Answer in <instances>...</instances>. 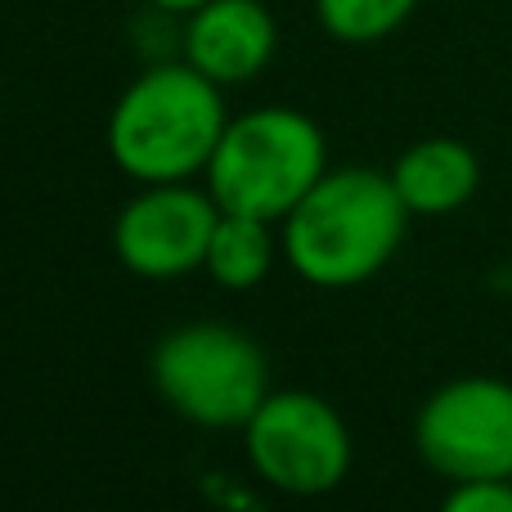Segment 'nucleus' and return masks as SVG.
Here are the masks:
<instances>
[{"label": "nucleus", "instance_id": "obj_1", "mask_svg": "<svg viewBox=\"0 0 512 512\" xmlns=\"http://www.w3.org/2000/svg\"><path fill=\"white\" fill-rule=\"evenodd\" d=\"M409 207L400 203L387 171L342 167L324 171L315 189L283 216V261L315 288H360L378 279L400 252Z\"/></svg>", "mask_w": 512, "mask_h": 512}, {"label": "nucleus", "instance_id": "obj_2", "mask_svg": "<svg viewBox=\"0 0 512 512\" xmlns=\"http://www.w3.org/2000/svg\"><path fill=\"white\" fill-rule=\"evenodd\" d=\"M230 113L221 86L194 63H158L140 72L108 117V153L140 185H180L207 176Z\"/></svg>", "mask_w": 512, "mask_h": 512}, {"label": "nucleus", "instance_id": "obj_3", "mask_svg": "<svg viewBox=\"0 0 512 512\" xmlns=\"http://www.w3.org/2000/svg\"><path fill=\"white\" fill-rule=\"evenodd\" d=\"M328 144L315 117L297 108H248L230 117L212 162H207V194L221 212L261 216L283 225V216L324 180Z\"/></svg>", "mask_w": 512, "mask_h": 512}, {"label": "nucleus", "instance_id": "obj_4", "mask_svg": "<svg viewBox=\"0 0 512 512\" xmlns=\"http://www.w3.org/2000/svg\"><path fill=\"white\" fill-rule=\"evenodd\" d=\"M153 387L185 423L207 432H243L270 396V360L243 328L198 319L153 346Z\"/></svg>", "mask_w": 512, "mask_h": 512}, {"label": "nucleus", "instance_id": "obj_5", "mask_svg": "<svg viewBox=\"0 0 512 512\" xmlns=\"http://www.w3.org/2000/svg\"><path fill=\"white\" fill-rule=\"evenodd\" d=\"M252 472L279 495H333L355 459L346 418L315 391H270L243 427Z\"/></svg>", "mask_w": 512, "mask_h": 512}, {"label": "nucleus", "instance_id": "obj_6", "mask_svg": "<svg viewBox=\"0 0 512 512\" xmlns=\"http://www.w3.org/2000/svg\"><path fill=\"white\" fill-rule=\"evenodd\" d=\"M414 450L445 481H512V382L468 373L418 405Z\"/></svg>", "mask_w": 512, "mask_h": 512}, {"label": "nucleus", "instance_id": "obj_7", "mask_svg": "<svg viewBox=\"0 0 512 512\" xmlns=\"http://www.w3.org/2000/svg\"><path fill=\"white\" fill-rule=\"evenodd\" d=\"M221 203L207 189L180 185H144L113 221V252L135 279H185L203 270L212 248Z\"/></svg>", "mask_w": 512, "mask_h": 512}, {"label": "nucleus", "instance_id": "obj_8", "mask_svg": "<svg viewBox=\"0 0 512 512\" xmlns=\"http://www.w3.org/2000/svg\"><path fill=\"white\" fill-rule=\"evenodd\" d=\"M279 50V27L261 0H212L185 27V63L216 86H243L261 77Z\"/></svg>", "mask_w": 512, "mask_h": 512}, {"label": "nucleus", "instance_id": "obj_9", "mask_svg": "<svg viewBox=\"0 0 512 512\" xmlns=\"http://www.w3.org/2000/svg\"><path fill=\"white\" fill-rule=\"evenodd\" d=\"M391 185H396L400 203L409 216H450L472 203L481 185V162L463 140L436 135V140H418L391 162Z\"/></svg>", "mask_w": 512, "mask_h": 512}, {"label": "nucleus", "instance_id": "obj_10", "mask_svg": "<svg viewBox=\"0 0 512 512\" xmlns=\"http://www.w3.org/2000/svg\"><path fill=\"white\" fill-rule=\"evenodd\" d=\"M279 252H283V243H279V225H274V221H261V216H239V212H221L203 270L212 274L221 288L248 292V288H256V283L270 279Z\"/></svg>", "mask_w": 512, "mask_h": 512}, {"label": "nucleus", "instance_id": "obj_11", "mask_svg": "<svg viewBox=\"0 0 512 512\" xmlns=\"http://www.w3.org/2000/svg\"><path fill=\"white\" fill-rule=\"evenodd\" d=\"M418 9V0H315V14L324 23V32L342 45H373L382 36H391L409 14Z\"/></svg>", "mask_w": 512, "mask_h": 512}, {"label": "nucleus", "instance_id": "obj_12", "mask_svg": "<svg viewBox=\"0 0 512 512\" xmlns=\"http://www.w3.org/2000/svg\"><path fill=\"white\" fill-rule=\"evenodd\" d=\"M441 512H512V481H454Z\"/></svg>", "mask_w": 512, "mask_h": 512}, {"label": "nucleus", "instance_id": "obj_13", "mask_svg": "<svg viewBox=\"0 0 512 512\" xmlns=\"http://www.w3.org/2000/svg\"><path fill=\"white\" fill-rule=\"evenodd\" d=\"M153 9H162V14H198L203 5H212V0H149Z\"/></svg>", "mask_w": 512, "mask_h": 512}]
</instances>
